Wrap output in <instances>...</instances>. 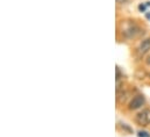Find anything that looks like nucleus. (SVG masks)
I'll use <instances>...</instances> for the list:
<instances>
[{
	"label": "nucleus",
	"instance_id": "obj_6",
	"mask_svg": "<svg viewBox=\"0 0 150 137\" xmlns=\"http://www.w3.org/2000/svg\"><path fill=\"white\" fill-rule=\"evenodd\" d=\"M137 136L139 137H150V135L147 133V131H142V130H140V131L137 133Z\"/></svg>",
	"mask_w": 150,
	"mask_h": 137
},
{
	"label": "nucleus",
	"instance_id": "obj_2",
	"mask_svg": "<svg viewBox=\"0 0 150 137\" xmlns=\"http://www.w3.org/2000/svg\"><path fill=\"white\" fill-rule=\"evenodd\" d=\"M136 122L141 126H148L150 123V109H144L136 115Z\"/></svg>",
	"mask_w": 150,
	"mask_h": 137
},
{
	"label": "nucleus",
	"instance_id": "obj_8",
	"mask_svg": "<svg viewBox=\"0 0 150 137\" xmlns=\"http://www.w3.org/2000/svg\"><path fill=\"white\" fill-rule=\"evenodd\" d=\"M139 9H140L141 12H144V11H146V5H140V6H139Z\"/></svg>",
	"mask_w": 150,
	"mask_h": 137
},
{
	"label": "nucleus",
	"instance_id": "obj_1",
	"mask_svg": "<svg viewBox=\"0 0 150 137\" xmlns=\"http://www.w3.org/2000/svg\"><path fill=\"white\" fill-rule=\"evenodd\" d=\"M140 33H141L140 28H139L136 25H134V23H130L127 28H123V29H122V35H123L125 37H127V38L136 37Z\"/></svg>",
	"mask_w": 150,
	"mask_h": 137
},
{
	"label": "nucleus",
	"instance_id": "obj_3",
	"mask_svg": "<svg viewBox=\"0 0 150 137\" xmlns=\"http://www.w3.org/2000/svg\"><path fill=\"white\" fill-rule=\"evenodd\" d=\"M144 97L143 95H136L132 99V101L129 102V109L130 110H135V109H139L141 108L143 105H144Z\"/></svg>",
	"mask_w": 150,
	"mask_h": 137
},
{
	"label": "nucleus",
	"instance_id": "obj_4",
	"mask_svg": "<svg viewBox=\"0 0 150 137\" xmlns=\"http://www.w3.org/2000/svg\"><path fill=\"white\" fill-rule=\"evenodd\" d=\"M149 51H150V37H148V38L143 40L139 44V47H137V54L139 55H144V54H147Z\"/></svg>",
	"mask_w": 150,
	"mask_h": 137
},
{
	"label": "nucleus",
	"instance_id": "obj_7",
	"mask_svg": "<svg viewBox=\"0 0 150 137\" xmlns=\"http://www.w3.org/2000/svg\"><path fill=\"white\" fill-rule=\"evenodd\" d=\"M116 2L120 4V5H127V4L130 2V0H116Z\"/></svg>",
	"mask_w": 150,
	"mask_h": 137
},
{
	"label": "nucleus",
	"instance_id": "obj_9",
	"mask_svg": "<svg viewBox=\"0 0 150 137\" xmlns=\"http://www.w3.org/2000/svg\"><path fill=\"white\" fill-rule=\"evenodd\" d=\"M146 63H147V64H148V65H150V56H149V57H148V59H147V61H146Z\"/></svg>",
	"mask_w": 150,
	"mask_h": 137
},
{
	"label": "nucleus",
	"instance_id": "obj_5",
	"mask_svg": "<svg viewBox=\"0 0 150 137\" xmlns=\"http://www.w3.org/2000/svg\"><path fill=\"white\" fill-rule=\"evenodd\" d=\"M116 99H117V101L119 102H123L125 100H126V98H127V93L126 92H120V91H116Z\"/></svg>",
	"mask_w": 150,
	"mask_h": 137
},
{
	"label": "nucleus",
	"instance_id": "obj_10",
	"mask_svg": "<svg viewBox=\"0 0 150 137\" xmlns=\"http://www.w3.org/2000/svg\"><path fill=\"white\" fill-rule=\"evenodd\" d=\"M147 18H148V19H150V14H147Z\"/></svg>",
	"mask_w": 150,
	"mask_h": 137
}]
</instances>
